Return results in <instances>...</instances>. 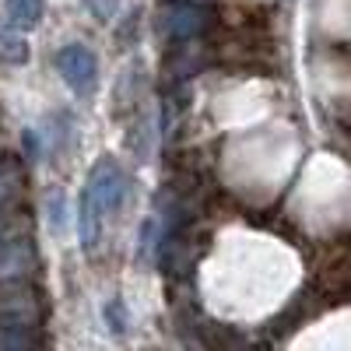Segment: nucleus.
I'll list each match as a JSON object with an SVG mask.
<instances>
[{"label": "nucleus", "instance_id": "nucleus-9", "mask_svg": "<svg viewBox=\"0 0 351 351\" xmlns=\"http://www.w3.org/2000/svg\"><path fill=\"white\" fill-rule=\"evenodd\" d=\"M46 218L56 232H64V225H67V193L60 186H53L46 193Z\"/></svg>", "mask_w": 351, "mask_h": 351}, {"label": "nucleus", "instance_id": "nucleus-2", "mask_svg": "<svg viewBox=\"0 0 351 351\" xmlns=\"http://www.w3.org/2000/svg\"><path fill=\"white\" fill-rule=\"evenodd\" d=\"M211 11L193 4V0H169L158 11V32L172 43H193L197 36L208 32Z\"/></svg>", "mask_w": 351, "mask_h": 351}, {"label": "nucleus", "instance_id": "nucleus-7", "mask_svg": "<svg viewBox=\"0 0 351 351\" xmlns=\"http://www.w3.org/2000/svg\"><path fill=\"white\" fill-rule=\"evenodd\" d=\"M46 14V0H4V21L14 25L18 32L36 28Z\"/></svg>", "mask_w": 351, "mask_h": 351}, {"label": "nucleus", "instance_id": "nucleus-8", "mask_svg": "<svg viewBox=\"0 0 351 351\" xmlns=\"http://www.w3.org/2000/svg\"><path fill=\"white\" fill-rule=\"evenodd\" d=\"M36 344H39L36 327L0 324V351H36Z\"/></svg>", "mask_w": 351, "mask_h": 351}, {"label": "nucleus", "instance_id": "nucleus-4", "mask_svg": "<svg viewBox=\"0 0 351 351\" xmlns=\"http://www.w3.org/2000/svg\"><path fill=\"white\" fill-rule=\"evenodd\" d=\"M43 319V299L32 285L25 281H8V288L0 291V324L14 327H39Z\"/></svg>", "mask_w": 351, "mask_h": 351}, {"label": "nucleus", "instance_id": "nucleus-6", "mask_svg": "<svg viewBox=\"0 0 351 351\" xmlns=\"http://www.w3.org/2000/svg\"><path fill=\"white\" fill-rule=\"evenodd\" d=\"M32 60V46H28L25 32H18L14 25H8L0 18V64H11V67H25Z\"/></svg>", "mask_w": 351, "mask_h": 351}, {"label": "nucleus", "instance_id": "nucleus-10", "mask_svg": "<svg viewBox=\"0 0 351 351\" xmlns=\"http://www.w3.org/2000/svg\"><path fill=\"white\" fill-rule=\"evenodd\" d=\"M102 319L109 324L112 334H127V330H130V316H127L123 299H109V302L102 306Z\"/></svg>", "mask_w": 351, "mask_h": 351}, {"label": "nucleus", "instance_id": "nucleus-1", "mask_svg": "<svg viewBox=\"0 0 351 351\" xmlns=\"http://www.w3.org/2000/svg\"><path fill=\"white\" fill-rule=\"evenodd\" d=\"M130 193V180L123 165L116 158H99L84 176V186L77 193V211H74V225H77V239L84 246V253H95L102 243V228L106 218L123 208V200Z\"/></svg>", "mask_w": 351, "mask_h": 351}, {"label": "nucleus", "instance_id": "nucleus-3", "mask_svg": "<svg viewBox=\"0 0 351 351\" xmlns=\"http://www.w3.org/2000/svg\"><path fill=\"white\" fill-rule=\"evenodd\" d=\"M56 74L64 77L74 95H92L99 84V60L84 43H71L56 53Z\"/></svg>", "mask_w": 351, "mask_h": 351}, {"label": "nucleus", "instance_id": "nucleus-5", "mask_svg": "<svg viewBox=\"0 0 351 351\" xmlns=\"http://www.w3.org/2000/svg\"><path fill=\"white\" fill-rule=\"evenodd\" d=\"M36 271L32 236H11L0 243V281H25Z\"/></svg>", "mask_w": 351, "mask_h": 351}]
</instances>
